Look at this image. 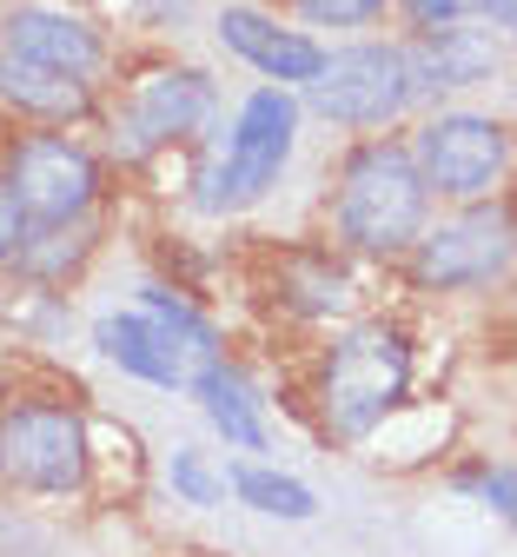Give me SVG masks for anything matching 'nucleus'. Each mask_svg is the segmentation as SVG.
Here are the masks:
<instances>
[{
	"label": "nucleus",
	"instance_id": "obj_1",
	"mask_svg": "<svg viewBox=\"0 0 517 557\" xmlns=\"http://www.w3.org/2000/svg\"><path fill=\"white\" fill-rule=\"evenodd\" d=\"M431 213V186L411 160V147H392V139H372L345 160L338 180V233L358 252H405L418 246Z\"/></svg>",
	"mask_w": 517,
	"mask_h": 557
},
{
	"label": "nucleus",
	"instance_id": "obj_2",
	"mask_svg": "<svg viewBox=\"0 0 517 557\" xmlns=\"http://www.w3.org/2000/svg\"><path fill=\"white\" fill-rule=\"evenodd\" d=\"M411 392V345L392 325H352L319 379V411L332 438H365L385 425V411Z\"/></svg>",
	"mask_w": 517,
	"mask_h": 557
},
{
	"label": "nucleus",
	"instance_id": "obj_3",
	"mask_svg": "<svg viewBox=\"0 0 517 557\" xmlns=\"http://www.w3.org/2000/svg\"><path fill=\"white\" fill-rule=\"evenodd\" d=\"M292 139H299V100L285 87H259L246 94L233 133H226V153H219L199 180V206L206 213H239V206L266 199L292 160Z\"/></svg>",
	"mask_w": 517,
	"mask_h": 557
},
{
	"label": "nucleus",
	"instance_id": "obj_4",
	"mask_svg": "<svg viewBox=\"0 0 517 557\" xmlns=\"http://www.w3.org/2000/svg\"><path fill=\"white\" fill-rule=\"evenodd\" d=\"M87 425L81 411L47 405V398H21L0 411V484L27 498H66L87 484Z\"/></svg>",
	"mask_w": 517,
	"mask_h": 557
},
{
	"label": "nucleus",
	"instance_id": "obj_5",
	"mask_svg": "<svg viewBox=\"0 0 517 557\" xmlns=\"http://www.w3.org/2000/svg\"><path fill=\"white\" fill-rule=\"evenodd\" d=\"M306 94L338 126H385V120H398L418 100L411 66H405V47H385V40H358V47L325 53L319 81Z\"/></svg>",
	"mask_w": 517,
	"mask_h": 557
},
{
	"label": "nucleus",
	"instance_id": "obj_6",
	"mask_svg": "<svg viewBox=\"0 0 517 557\" xmlns=\"http://www.w3.org/2000/svg\"><path fill=\"white\" fill-rule=\"evenodd\" d=\"M0 186L21 199L27 226H73L94 206V193H100V166H94V153L81 147V139L27 133L8 153V180Z\"/></svg>",
	"mask_w": 517,
	"mask_h": 557
},
{
	"label": "nucleus",
	"instance_id": "obj_7",
	"mask_svg": "<svg viewBox=\"0 0 517 557\" xmlns=\"http://www.w3.org/2000/svg\"><path fill=\"white\" fill-rule=\"evenodd\" d=\"M411 160H418V173H424L431 193L478 199L510 166V126L491 120V113H438V120H424Z\"/></svg>",
	"mask_w": 517,
	"mask_h": 557
},
{
	"label": "nucleus",
	"instance_id": "obj_8",
	"mask_svg": "<svg viewBox=\"0 0 517 557\" xmlns=\"http://www.w3.org/2000/svg\"><path fill=\"white\" fill-rule=\"evenodd\" d=\"M517 252V233L504 213H491V206H478V213H458L445 220L438 233H418V278L438 293H458V286H484V278H497Z\"/></svg>",
	"mask_w": 517,
	"mask_h": 557
},
{
	"label": "nucleus",
	"instance_id": "obj_9",
	"mask_svg": "<svg viewBox=\"0 0 517 557\" xmlns=\"http://www.w3.org/2000/svg\"><path fill=\"white\" fill-rule=\"evenodd\" d=\"M0 53L53 66V74H66V81L100 74V60H107L100 34L81 14H66V8H8V21H0Z\"/></svg>",
	"mask_w": 517,
	"mask_h": 557
},
{
	"label": "nucleus",
	"instance_id": "obj_10",
	"mask_svg": "<svg viewBox=\"0 0 517 557\" xmlns=\"http://www.w3.org/2000/svg\"><path fill=\"white\" fill-rule=\"evenodd\" d=\"M219 40H226V53H239L246 66H259L272 87H312L319 66H325V47L312 34L279 27L259 8H226L219 14Z\"/></svg>",
	"mask_w": 517,
	"mask_h": 557
},
{
	"label": "nucleus",
	"instance_id": "obj_11",
	"mask_svg": "<svg viewBox=\"0 0 517 557\" xmlns=\"http://www.w3.org/2000/svg\"><path fill=\"white\" fill-rule=\"evenodd\" d=\"M219 113V94L206 74H193V66H167V74H153L139 87L133 100V147H167V139H193L206 133V120Z\"/></svg>",
	"mask_w": 517,
	"mask_h": 557
},
{
	"label": "nucleus",
	"instance_id": "obj_12",
	"mask_svg": "<svg viewBox=\"0 0 517 557\" xmlns=\"http://www.w3.org/2000/svg\"><path fill=\"white\" fill-rule=\"evenodd\" d=\"M405 66H411V87L418 94H458V87H478L497 74V40L484 27H424L411 47H405Z\"/></svg>",
	"mask_w": 517,
	"mask_h": 557
},
{
	"label": "nucleus",
	"instance_id": "obj_13",
	"mask_svg": "<svg viewBox=\"0 0 517 557\" xmlns=\"http://www.w3.org/2000/svg\"><path fill=\"white\" fill-rule=\"evenodd\" d=\"M94 345H100V359H113L120 372L160 385V392H180V385L199 379L193 359L173 345V332H167L160 319H146V312H107V319L94 325Z\"/></svg>",
	"mask_w": 517,
	"mask_h": 557
},
{
	"label": "nucleus",
	"instance_id": "obj_14",
	"mask_svg": "<svg viewBox=\"0 0 517 557\" xmlns=\"http://www.w3.org/2000/svg\"><path fill=\"white\" fill-rule=\"evenodd\" d=\"M193 392H199V405H206V418H212V432L226 438L233 451H266V445H272V432H266V398H259V385H253L239 366L212 359V366L193 379Z\"/></svg>",
	"mask_w": 517,
	"mask_h": 557
},
{
	"label": "nucleus",
	"instance_id": "obj_15",
	"mask_svg": "<svg viewBox=\"0 0 517 557\" xmlns=\"http://www.w3.org/2000/svg\"><path fill=\"white\" fill-rule=\"evenodd\" d=\"M0 100L14 113H34V120H73V113H87V81H66L53 66L0 53Z\"/></svg>",
	"mask_w": 517,
	"mask_h": 557
},
{
	"label": "nucleus",
	"instance_id": "obj_16",
	"mask_svg": "<svg viewBox=\"0 0 517 557\" xmlns=\"http://www.w3.org/2000/svg\"><path fill=\"white\" fill-rule=\"evenodd\" d=\"M233 498L253 505V511H266V518H285V524H306V518L319 511L312 484L285 478V471H266V465H239V471H233Z\"/></svg>",
	"mask_w": 517,
	"mask_h": 557
},
{
	"label": "nucleus",
	"instance_id": "obj_17",
	"mask_svg": "<svg viewBox=\"0 0 517 557\" xmlns=\"http://www.w3.org/2000/svg\"><path fill=\"white\" fill-rule=\"evenodd\" d=\"M139 312H146V319H160V325L173 332V345L193 359V372H206V366L219 359V352H212V325H206L186 299H173V293H160V286H146V293H139Z\"/></svg>",
	"mask_w": 517,
	"mask_h": 557
},
{
	"label": "nucleus",
	"instance_id": "obj_18",
	"mask_svg": "<svg viewBox=\"0 0 517 557\" xmlns=\"http://www.w3.org/2000/svg\"><path fill=\"white\" fill-rule=\"evenodd\" d=\"M167 478H173V492H180L186 505H199V511H206V505H219V498H226V478H212L199 451H173Z\"/></svg>",
	"mask_w": 517,
	"mask_h": 557
},
{
	"label": "nucleus",
	"instance_id": "obj_19",
	"mask_svg": "<svg viewBox=\"0 0 517 557\" xmlns=\"http://www.w3.org/2000/svg\"><path fill=\"white\" fill-rule=\"evenodd\" d=\"M299 14L312 27H372L385 14V0H299Z\"/></svg>",
	"mask_w": 517,
	"mask_h": 557
},
{
	"label": "nucleus",
	"instance_id": "obj_20",
	"mask_svg": "<svg viewBox=\"0 0 517 557\" xmlns=\"http://www.w3.org/2000/svg\"><path fill=\"white\" fill-rule=\"evenodd\" d=\"M292 286H306V293H299L306 312H338V306H345V278H338V272H312V265H299V272H292Z\"/></svg>",
	"mask_w": 517,
	"mask_h": 557
},
{
	"label": "nucleus",
	"instance_id": "obj_21",
	"mask_svg": "<svg viewBox=\"0 0 517 557\" xmlns=\"http://www.w3.org/2000/svg\"><path fill=\"white\" fill-rule=\"evenodd\" d=\"M458 492H484V505H497V511L510 518V505H517V471H510V465H497V471L458 478Z\"/></svg>",
	"mask_w": 517,
	"mask_h": 557
},
{
	"label": "nucleus",
	"instance_id": "obj_22",
	"mask_svg": "<svg viewBox=\"0 0 517 557\" xmlns=\"http://www.w3.org/2000/svg\"><path fill=\"white\" fill-rule=\"evenodd\" d=\"M21 239H27V213H21V199L0 186V265H14Z\"/></svg>",
	"mask_w": 517,
	"mask_h": 557
},
{
	"label": "nucleus",
	"instance_id": "obj_23",
	"mask_svg": "<svg viewBox=\"0 0 517 557\" xmlns=\"http://www.w3.org/2000/svg\"><path fill=\"white\" fill-rule=\"evenodd\" d=\"M478 8V0H405V14L418 21V27H452V21H465Z\"/></svg>",
	"mask_w": 517,
	"mask_h": 557
},
{
	"label": "nucleus",
	"instance_id": "obj_24",
	"mask_svg": "<svg viewBox=\"0 0 517 557\" xmlns=\"http://www.w3.org/2000/svg\"><path fill=\"white\" fill-rule=\"evenodd\" d=\"M478 8H484V14H491L504 34H517V0H478Z\"/></svg>",
	"mask_w": 517,
	"mask_h": 557
},
{
	"label": "nucleus",
	"instance_id": "obj_25",
	"mask_svg": "<svg viewBox=\"0 0 517 557\" xmlns=\"http://www.w3.org/2000/svg\"><path fill=\"white\" fill-rule=\"evenodd\" d=\"M510 524H517V505H510Z\"/></svg>",
	"mask_w": 517,
	"mask_h": 557
}]
</instances>
